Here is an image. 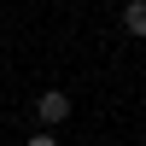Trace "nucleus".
Segmentation results:
<instances>
[{"label": "nucleus", "mask_w": 146, "mask_h": 146, "mask_svg": "<svg viewBox=\"0 0 146 146\" xmlns=\"http://www.w3.org/2000/svg\"><path fill=\"white\" fill-rule=\"evenodd\" d=\"M70 111H76V100H70L64 88H47V94H35V117H41L47 129H53V123H64Z\"/></svg>", "instance_id": "f257e3e1"}, {"label": "nucleus", "mask_w": 146, "mask_h": 146, "mask_svg": "<svg viewBox=\"0 0 146 146\" xmlns=\"http://www.w3.org/2000/svg\"><path fill=\"white\" fill-rule=\"evenodd\" d=\"M123 29H129V35H146V0L123 6Z\"/></svg>", "instance_id": "f03ea898"}, {"label": "nucleus", "mask_w": 146, "mask_h": 146, "mask_svg": "<svg viewBox=\"0 0 146 146\" xmlns=\"http://www.w3.org/2000/svg\"><path fill=\"white\" fill-rule=\"evenodd\" d=\"M29 146H58V135H53V129H41V135H29Z\"/></svg>", "instance_id": "7ed1b4c3"}]
</instances>
